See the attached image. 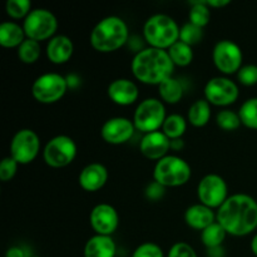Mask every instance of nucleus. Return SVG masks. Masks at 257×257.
Instances as JSON below:
<instances>
[{
	"label": "nucleus",
	"mask_w": 257,
	"mask_h": 257,
	"mask_svg": "<svg viewBox=\"0 0 257 257\" xmlns=\"http://www.w3.org/2000/svg\"><path fill=\"white\" fill-rule=\"evenodd\" d=\"M216 221L225 228L227 235H250L257 228V202L245 193L228 196L216 212Z\"/></svg>",
	"instance_id": "nucleus-1"
},
{
	"label": "nucleus",
	"mask_w": 257,
	"mask_h": 257,
	"mask_svg": "<svg viewBox=\"0 0 257 257\" xmlns=\"http://www.w3.org/2000/svg\"><path fill=\"white\" fill-rule=\"evenodd\" d=\"M133 75L141 83L160 85L172 77L175 64L167 50L157 48H146L135 55L131 64Z\"/></svg>",
	"instance_id": "nucleus-2"
},
{
	"label": "nucleus",
	"mask_w": 257,
	"mask_h": 257,
	"mask_svg": "<svg viewBox=\"0 0 257 257\" xmlns=\"http://www.w3.org/2000/svg\"><path fill=\"white\" fill-rule=\"evenodd\" d=\"M130 37L128 25L122 18L110 15L95 24L90 33V45L99 53H112L122 48Z\"/></svg>",
	"instance_id": "nucleus-3"
},
{
	"label": "nucleus",
	"mask_w": 257,
	"mask_h": 257,
	"mask_svg": "<svg viewBox=\"0 0 257 257\" xmlns=\"http://www.w3.org/2000/svg\"><path fill=\"white\" fill-rule=\"evenodd\" d=\"M181 28L172 17L155 14L146 20L143 25V37L151 48L168 50L180 40Z\"/></svg>",
	"instance_id": "nucleus-4"
},
{
	"label": "nucleus",
	"mask_w": 257,
	"mask_h": 257,
	"mask_svg": "<svg viewBox=\"0 0 257 257\" xmlns=\"http://www.w3.org/2000/svg\"><path fill=\"white\" fill-rule=\"evenodd\" d=\"M192 176L191 166L178 156H166L153 168V180L163 187H180Z\"/></svg>",
	"instance_id": "nucleus-5"
},
{
	"label": "nucleus",
	"mask_w": 257,
	"mask_h": 257,
	"mask_svg": "<svg viewBox=\"0 0 257 257\" xmlns=\"http://www.w3.org/2000/svg\"><path fill=\"white\" fill-rule=\"evenodd\" d=\"M166 117V108L162 100L157 98H147L136 108L133 123L136 130L147 135L160 131L165 123Z\"/></svg>",
	"instance_id": "nucleus-6"
},
{
	"label": "nucleus",
	"mask_w": 257,
	"mask_h": 257,
	"mask_svg": "<svg viewBox=\"0 0 257 257\" xmlns=\"http://www.w3.org/2000/svg\"><path fill=\"white\" fill-rule=\"evenodd\" d=\"M22 27L28 39L40 43L43 40H50L53 37H55L58 20L50 10L38 8L29 13V15L23 22Z\"/></svg>",
	"instance_id": "nucleus-7"
},
{
	"label": "nucleus",
	"mask_w": 257,
	"mask_h": 257,
	"mask_svg": "<svg viewBox=\"0 0 257 257\" xmlns=\"http://www.w3.org/2000/svg\"><path fill=\"white\" fill-rule=\"evenodd\" d=\"M68 85L67 78L59 73H45L34 80L32 85V95L37 102L53 104L64 97Z\"/></svg>",
	"instance_id": "nucleus-8"
},
{
	"label": "nucleus",
	"mask_w": 257,
	"mask_h": 257,
	"mask_svg": "<svg viewBox=\"0 0 257 257\" xmlns=\"http://www.w3.org/2000/svg\"><path fill=\"white\" fill-rule=\"evenodd\" d=\"M77 156V145L73 138L60 135L53 137L43 150V158L49 167L63 168L74 161Z\"/></svg>",
	"instance_id": "nucleus-9"
},
{
	"label": "nucleus",
	"mask_w": 257,
	"mask_h": 257,
	"mask_svg": "<svg viewBox=\"0 0 257 257\" xmlns=\"http://www.w3.org/2000/svg\"><path fill=\"white\" fill-rule=\"evenodd\" d=\"M40 151V138L29 128L18 131L10 142V157L19 165H29L38 157Z\"/></svg>",
	"instance_id": "nucleus-10"
},
{
	"label": "nucleus",
	"mask_w": 257,
	"mask_h": 257,
	"mask_svg": "<svg viewBox=\"0 0 257 257\" xmlns=\"http://www.w3.org/2000/svg\"><path fill=\"white\" fill-rule=\"evenodd\" d=\"M215 67L226 75L237 73L242 68V50L232 40H220L212 50Z\"/></svg>",
	"instance_id": "nucleus-11"
},
{
	"label": "nucleus",
	"mask_w": 257,
	"mask_h": 257,
	"mask_svg": "<svg viewBox=\"0 0 257 257\" xmlns=\"http://www.w3.org/2000/svg\"><path fill=\"white\" fill-rule=\"evenodd\" d=\"M205 99L216 107L233 104L240 95L237 84L227 77L211 78L205 85Z\"/></svg>",
	"instance_id": "nucleus-12"
},
{
	"label": "nucleus",
	"mask_w": 257,
	"mask_h": 257,
	"mask_svg": "<svg viewBox=\"0 0 257 257\" xmlns=\"http://www.w3.org/2000/svg\"><path fill=\"white\" fill-rule=\"evenodd\" d=\"M197 197L202 205L210 208H220L227 200V183L221 176L211 173L198 182Z\"/></svg>",
	"instance_id": "nucleus-13"
},
{
	"label": "nucleus",
	"mask_w": 257,
	"mask_h": 257,
	"mask_svg": "<svg viewBox=\"0 0 257 257\" xmlns=\"http://www.w3.org/2000/svg\"><path fill=\"white\" fill-rule=\"evenodd\" d=\"M90 226L95 235L110 236L119 225V216L117 210L108 203H99L90 211Z\"/></svg>",
	"instance_id": "nucleus-14"
},
{
	"label": "nucleus",
	"mask_w": 257,
	"mask_h": 257,
	"mask_svg": "<svg viewBox=\"0 0 257 257\" xmlns=\"http://www.w3.org/2000/svg\"><path fill=\"white\" fill-rule=\"evenodd\" d=\"M135 123L124 117H113L105 120L100 136L109 145H123L135 135Z\"/></svg>",
	"instance_id": "nucleus-15"
},
{
	"label": "nucleus",
	"mask_w": 257,
	"mask_h": 257,
	"mask_svg": "<svg viewBox=\"0 0 257 257\" xmlns=\"http://www.w3.org/2000/svg\"><path fill=\"white\" fill-rule=\"evenodd\" d=\"M171 150V140L162 132L147 133L143 136L140 143V151L146 158L152 161H160L168 156V151Z\"/></svg>",
	"instance_id": "nucleus-16"
},
{
	"label": "nucleus",
	"mask_w": 257,
	"mask_h": 257,
	"mask_svg": "<svg viewBox=\"0 0 257 257\" xmlns=\"http://www.w3.org/2000/svg\"><path fill=\"white\" fill-rule=\"evenodd\" d=\"M108 97L118 105H131L137 102L140 90L133 80L127 78H118L108 85Z\"/></svg>",
	"instance_id": "nucleus-17"
},
{
	"label": "nucleus",
	"mask_w": 257,
	"mask_h": 257,
	"mask_svg": "<svg viewBox=\"0 0 257 257\" xmlns=\"http://www.w3.org/2000/svg\"><path fill=\"white\" fill-rule=\"evenodd\" d=\"M79 185L87 192H97L108 181V171L100 163H90L79 173Z\"/></svg>",
	"instance_id": "nucleus-18"
},
{
	"label": "nucleus",
	"mask_w": 257,
	"mask_h": 257,
	"mask_svg": "<svg viewBox=\"0 0 257 257\" xmlns=\"http://www.w3.org/2000/svg\"><path fill=\"white\" fill-rule=\"evenodd\" d=\"M73 52H74V44L72 39L67 35H55L48 42L47 49V58L53 64H64L69 62L72 58Z\"/></svg>",
	"instance_id": "nucleus-19"
},
{
	"label": "nucleus",
	"mask_w": 257,
	"mask_h": 257,
	"mask_svg": "<svg viewBox=\"0 0 257 257\" xmlns=\"http://www.w3.org/2000/svg\"><path fill=\"white\" fill-rule=\"evenodd\" d=\"M185 222L193 230L203 231L213 222H216V213L213 212L212 208L202 203H197V205L190 206L186 210Z\"/></svg>",
	"instance_id": "nucleus-20"
},
{
	"label": "nucleus",
	"mask_w": 257,
	"mask_h": 257,
	"mask_svg": "<svg viewBox=\"0 0 257 257\" xmlns=\"http://www.w3.org/2000/svg\"><path fill=\"white\" fill-rule=\"evenodd\" d=\"M115 243L110 236L94 235L84 246V257H114Z\"/></svg>",
	"instance_id": "nucleus-21"
},
{
	"label": "nucleus",
	"mask_w": 257,
	"mask_h": 257,
	"mask_svg": "<svg viewBox=\"0 0 257 257\" xmlns=\"http://www.w3.org/2000/svg\"><path fill=\"white\" fill-rule=\"evenodd\" d=\"M27 39L24 29L15 22H4L0 24V45L8 49L19 48Z\"/></svg>",
	"instance_id": "nucleus-22"
},
{
	"label": "nucleus",
	"mask_w": 257,
	"mask_h": 257,
	"mask_svg": "<svg viewBox=\"0 0 257 257\" xmlns=\"http://www.w3.org/2000/svg\"><path fill=\"white\" fill-rule=\"evenodd\" d=\"M187 118L193 127H205L211 118V104L206 99H197L191 104Z\"/></svg>",
	"instance_id": "nucleus-23"
},
{
	"label": "nucleus",
	"mask_w": 257,
	"mask_h": 257,
	"mask_svg": "<svg viewBox=\"0 0 257 257\" xmlns=\"http://www.w3.org/2000/svg\"><path fill=\"white\" fill-rule=\"evenodd\" d=\"M158 93L162 102L168 104H176L183 97V85L176 78L171 77L167 80L158 85Z\"/></svg>",
	"instance_id": "nucleus-24"
},
{
	"label": "nucleus",
	"mask_w": 257,
	"mask_h": 257,
	"mask_svg": "<svg viewBox=\"0 0 257 257\" xmlns=\"http://www.w3.org/2000/svg\"><path fill=\"white\" fill-rule=\"evenodd\" d=\"M226 236H227V232H226L225 228L217 221L208 226L203 231H201V241H202V243L208 250L221 247Z\"/></svg>",
	"instance_id": "nucleus-25"
},
{
	"label": "nucleus",
	"mask_w": 257,
	"mask_h": 257,
	"mask_svg": "<svg viewBox=\"0 0 257 257\" xmlns=\"http://www.w3.org/2000/svg\"><path fill=\"white\" fill-rule=\"evenodd\" d=\"M161 130L171 141L181 140L187 130V122L181 114H171L166 117Z\"/></svg>",
	"instance_id": "nucleus-26"
},
{
	"label": "nucleus",
	"mask_w": 257,
	"mask_h": 257,
	"mask_svg": "<svg viewBox=\"0 0 257 257\" xmlns=\"http://www.w3.org/2000/svg\"><path fill=\"white\" fill-rule=\"evenodd\" d=\"M167 52L172 63L177 67H187L193 60L192 47L181 42V40L175 43Z\"/></svg>",
	"instance_id": "nucleus-27"
},
{
	"label": "nucleus",
	"mask_w": 257,
	"mask_h": 257,
	"mask_svg": "<svg viewBox=\"0 0 257 257\" xmlns=\"http://www.w3.org/2000/svg\"><path fill=\"white\" fill-rule=\"evenodd\" d=\"M17 50L20 62L25 63V64H34V63H37L38 59L40 58V54H42L40 43L35 42L33 39H28V38L20 44V47Z\"/></svg>",
	"instance_id": "nucleus-28"
},
{
	"label": "nucleus",
	"mask_w": 257,
	"mask_h": 257,
	"mask_svg": "<svg viewBox=\"0 0 257 257\" xmlns=\"http://www.w3.org/2000/svg\"><path fill=\"white\" fill-rule=\"evenodd\" d=\"M191 10L188 18L190 23L197 25L200 28H205L210 23L211 19V10L207 5V2H190Z\"/></svg>",
	"instance_id": "nucleus-29"
},
{
	"label": "nucleus",
	"mask_w": 257,
	"mask_h": 257,
	"mask_svg": "<svg viewBox=\"0 0 257 257\" xmlns=\"http://www.w3.org/2000/svg\"><path fill=\"white\" fill-rule=\"evenodd\" d=\"M241 123L250 130H257V98H250L241 105L240 110Z\"/></svg>",
	"instance_id": "nucleus-30"
},
{
	"label": "nucleus",
	"mask_w": 257,
	"mask_h": 257,
	"mask_svg": "<svg viewBox=\"0 0 257 257\" xmlns=\"http://www.w3.org/2000/svg\"><path fill=\"white\" fill-rule=\"evenodd\" d=\"M216 123H217L218 127L223 131H236L240 127L242 123H241L240 114L231 109H223L220 110L216 115Z\"/></svg>",
	"instance_id": "nucleus-31"
},
{
	"label": "nucleus",
	"mask_w": 257,
	"mask_h": 257,
	"mask_svg": "<svg viewBox=\"0 0 257 257\" xmlns=\"http://www.w3.org/2000/svg\"><path fill=\"white\" fill-rule=\"evenodd\" d=\"M5 12L12 19H25L32 12V3L29 0H8Z\"/></svg>",
	"instance_id": "nucleus-32"
},
{
	"label": "nucleus",
	"mask_w": 257,
	"mask_h": 257,
	"mask_svg": "<svg viewBox=\"0 0 257 257\" xmlns=\"http://www.w3.org/2000/svg\"><path fill=\"white\" fill-rule=\"evenodd\" d=\"M202 38H203L202 28L197 27V25L192 24V23L188 22L187 24H185L182 28H181L180 40L181 42L186 43V44H188L190 47H192V45L195 44H198V43L202 40Z\"/></svg>",
	"instance_id": "nucleus-33"
},
{
	"label": "nucleus",
	"mask_w": 257,
	"mask_h": 257,
	"mask_svg": "<svg viewBox=\"0 0 257 257\" xmlns=\"http://www.w3.org/2000/svg\"><path fill=\"white\" fill-rule=\"evenodd\" d=\"M18 167H19V163L14 160L13 157L8 156L4 160L0 162V180L3 182H9L14 178V176L17 175Z\"/></svg>",
	"instance_id": "nucleus-34"
},
{
	"label": "nucleus",
	"mask_w": 257,
	"mask_h": 257,
	"mask_svg": "<svg viewBox=\"0 0 257 257\" xmlns=\"http://www.w3.org/2000/svg\"><path fill=\"white\" fill-rule=\"evenodd\" d=\"M237 79L241 84L247 85V87L257 84V65H243L237 72Z\"/></svg>",
	"instance_id": "nucleus-35"
},
{
	"label": "nucleus",
	"mask_w": 257,
	"mask_h": 257,
	"mask_svg": "<svg viewBox=\"0 0 257 257\" xmlns=\"http://www.w3.org/2000/svg\"><path fill=\"white\" fill-rule=\"evenodd\" d=\"M132 257H165L162 248L153 242H145L138 246Z\"/></svg>",
	"instance_id": "nucleus-36"
},
{
	"label": "nucleus",
	"mask_w": 257,
	"mask_h": 257,
	"mask_svg": "<svg viewBox=\"0 0 257 257\" xmlns=\"http://www.w3.org/2000/svg\"><path fill=\"white\" fill-rule=\"evenodd\" d=\"M167 257H197V253L188 243L177 242L170 248Z\"/></svg>",
	"instance_id": "nucleus-37"
},
{
	"label": "nucleus",
	"mask_w": 257,
	"mask_h": 257,
	"mask_svg": "<svg viewBox=\"0 0 257 257\" xmlns=\"http://www.w3.org/2000/svg\"><path fill=\"white\" fill-rule=\"evenodd\" d=\"M165 191L166 187H163L162 185H160V183H157L156 181H153V182L150 183V185L147 186V188H146V196H147L150 200L158 201L165 196Z\"/></svg>",
	"instance_id": "nucleus-38"
},
{
	"label": "nucleus",
	"mask_w": 257,
	"mask_h": 257,
	"mask_svg": "<svg viewBox=\"0 0 257 257\" xmlns=\"http://www.w3.org/2000/svg\"><path fill=\"white\" fill-rule=\"evenodd\" d=\"M5 257H27L25 256L24 250L19 246H13V247L8 248L7 253H5Z\"/></svg>",
	"instance_id": "nucleus-39"
},
{
	"label": "nucleus",
	"mask_w": 257,
	"mask_h": 257,
	"mask_svg": "<svg viewBox=\"0 0 257 257\" xmlns=\"http://www.w3.org/2000/svg\"><path fill=\"white\" fill-rule=\"evenodd\" d=\"M207 2V5L210 8H215V9H217V8H225L227 7L228 4H230V0H206Z\"/></svg>",
	"instance_id": "nucleus-40"
},
{
	"label": "nucleus",
	"mask_w": 257,
	"mask_h": 257,
	"mask_svg": "<svg viewBox=\"0 0 257 257\" xmlns=\"http://www.w3.org/2000/svg\"><path fill=\"white\" fill-rule=\"evenodd\" d=\"M182 147H183L182 140H173V141H171V150L180 151Z\"/></svg>",
	"instance_id": "nucleus-41"
},
{
	"label": "nucleus",
	"mask_w": 257,
	"mask_h": 257,
	"mask_svg": "<svg viewBox=\"0 0 257 257\" xmlns=\"http://www.w3.org/2000/svg\"><path fill=\"white\" fill-rule=\"evenodd\" d=\"M251 250H252L253 255L257 257V233L253 236L252 241H251Z\"/></svg>",
	"instance_id": "nucleus-42"
},
{
	"label": "nucleus",
	"mask_w": 257,
	"mask_h": 257,
	"mask_svg": "<svg viewBox=\"0 0 257 257\" xmlns=\"http://www.w3.org/2000/svg\"><path fill=\"white\" fill-rule=\"evenodd\" d=\"M32 257H40V256H32Z\"/></svg>",
	"instance_id": "nucleus-43"
}]
</instances>
